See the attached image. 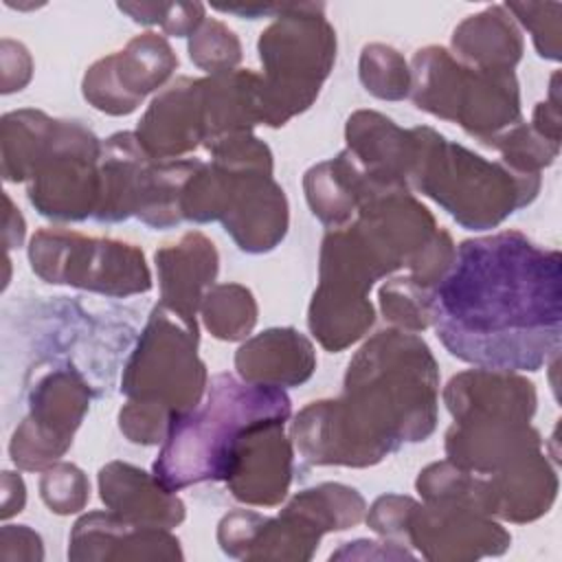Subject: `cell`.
<instances>
[{
  "mask_svg": "<svg viewBox=\"0 0 562 562\" xmlns=\"http://www.w3.org/2000/svg\"><path fill=\"white\" fill-rule=\"evenodd\" d=\"M237 375L252 384L299 386L316 369V351L310 338L294 327H272L248 338L235 353Z\"/></svg>",
  "mask_w": 562,
  "mask_h": 562,
  "instance_id": "obj_25",
  "label": "cell"
},
{
  "mask_svg": "<svg viewBox=\"0 0 562 562\" xmlns=\"http://www.w3.org/2000/svg\"><path fill=\"white\" fill-rule=\"evenodd\" d=\"M160 285V303L198 331L195 314L204 294L213 288L220 270L215 244L198 233H184L178 244H169L154 255Z\"/></svg>",
  "mask_w": 562,
  "mask_h": 562,
  "instance_id": "obj_20",
  "label": "cell"
},
{
  "mask_svg": "<svg viewBox=\"0 0 562 562\" xmlns=\"http://www.w3.org/2000/svg\"><path fill=\"white\" fill-rule=\"evenodd\" d=\"M490 147L501 151V162L527 176H540V171L549 167L560 151V143L544 138L522 121L496 136Z\"/></svg>",
  "mask_w": 562,
  "mask_h": 562,
  "instance_id": "obj_34",
  "label": "cell"
},
{
  "mask_svg": "<svg viewBox=\"0 0 562 562\" xmlns=\"http://www.w3.org/2000/svg\"><path fill=\"white\" fill-rule=\"evenodd\" d=\"M119 9L138 24H158L167 35H193L206 20L200 2H119Z\"/></svg>",
  "mask_w": 562,
  "mask_h": 562,
  "instance_id": "obj_36",
  "label": "cell"
},
{
  "mask_svg": "<svg viewBox=\"0 0 562 562\" xmlns=\"http://www.w3.org/2000/svg\"><path fill=\"white\" fill-rule=\"evenodd\" d=\"M360 81L367 92L384 101L411 94V68L406 59L386 44H367L360 53Z\"/></svg>",
  "mask_w": 562,
  "mask_h": 562,
  "instance_id": "obj_32",
  "label": "cell"
},
{
  "mask_svg": "<svg viewBox=\"0 0 562 562\" xmlns=\"http://www.w3.org/2000/svg\"><path fill=\"white\" fill-rule=\"evenodd\" d=\"M29 261L46 283L72 285L108 296L151 290L145 255L134 244L86 237L66 228H42L31 237Z\"/></svg>",
  "mask_w": 562,
  "mask_h": 562,
  "instance_id": "obj_9",
  "label": "cell"
},
{
  "mask_svg": "<svg viewBox=\"0 0 562 562\" xmlns=\"http://www.w3.org/2000/svg\"><path fill=\"white\" fill-rule=\"evenodd\" d=\"M505 9L531 33L540 57L560 59V2H507Z\"/></svg>",
  "mask_w": 562,
  "mask_h": 562,
  "instance_id": "obj_38",
  "label": "cell"
},
{
  "mask_svg": "<svg viewBox=\"0 0 562 562\" xmlns=\"http://www.w3.org/2000/svg\"><path fill=\"white\" fill-rule=\"evenodd\" d=\"M90 406V389L72 369L48 371L29 395V415L9 443L11 459L22 470H46L72 446Z\"/></svg>",
  "mask_w": 562,
  "mask_h": 562,
  "instance_id": "obj_10",
  "label": "cell"
},
{
  "mask_svg": "<svg viewBox=\"0 0 562 562\" xmlns=\"http://www.w3.org/2000/svg\"><path fill=\"white\" fill-rule=\"evenodd\" d=\"M257 50L263 66L261 123L281 127L316 101L336 61V31L325 4H290L261 31Z\"/></svg>",
  "mask_w": 562,
  "mask_h": 562,
  "instance_id": "obj_5",
  "label": "cell"
},
{
  "mask_svg": "<svg viewBox=\"0 0 562 562\" xmlns=\"http://www.w3.org/2000/svg\"><path fill=\"white\" fill-rule=\"evenodd\" d=\"M417 501H413L411 496H400V494H384L380 496L369 514H367V525L384 536V538H404V529H406V520H408V514L413 509Z\"/></svg>",
  "mask_w": 562,
  "mask_h": 562,
  "instance_id": "obj_40",
  "label": "cell"
},
{
  "mask_svg": "<svg viewBox=\"0 0 562 562\" xmlns=\"http://www.w3.org/2000/svg\"><path fill=\"white\" fill-rule=\"evenodd\" d=\"M189 57L200 70L220 75L241 61V44L224 22L206 18L189 40Z\"/></svg>",
  "mask_w": 562,
  "mask_h": 562,
  "instance_id": "obj_35",
  "label": "cell"
},
{
  "mask_svg": "<svg viewBox=\"0 0 562 562\" xmlns=\"http://www.w3.org/2000/svg\"><path fill=\"white\" fill-rule=\"evenodd\" d=\"M101 147L103 143L94 132L79 123L75 134L29 180L31 204L50 220L79 222L94 217Z\"/></svg>",
  "mask_w": 562,
  "mask_h": 562,
  "instance_id": "obj_12",
  "label": "cell"
},
{
  "mask_svg": "<svg viewBox=\"0 0 562 562\" xmlns=\"http://www.w3.org/2000/svg\"><path fill=\"white\" fill-rule=\"evenodd\" d=\"M226 169L231 171V191L220 220L224 231L244 252L272 250L288 233L283 189L274 182L272 171Z\"/></svg>",
  "mask_w": 562,
  "mask_h": 562,
  "instance_id": "obj_14",
  "label": "cell"
},
{
  "mask_svg": "<svg viewBox=\"0 0 562 562\" xmlns=\"http://www.w3.org/2000/svg\"><path fill=\"white\" fill-rule=\"evenodd\" d=\"M375 321V310L367 294L318 283L310 307L307 325L312 336L327 351H342L360 340Z\"/></svg>",
  "mask_w": 562,
  "mask_h": 562,
  "instance_id": "obj_29",
  "label": "cell"
},
{
  "mask_svg": "<svg viewBox=\"0 0 562 562\" xmlns=\"http://www.w3.org/2000/svg\"><path fill=\"white\" fill-rule=\"evenodd\" d=\"M439 369L411 331L382 329L349 360L342 395L299 411L292 439L316 465L369 468L437 426Z\"/></svg>",
  "mask_w": 562,
  "mask_h": 562,
  "instance_id": "obj_2",
  "label": "cell"
},
{
  "mask_svg": "<svg viewBox=\"0 0 562 562\" xmlns=\"http://www.w3.org/2000/svg\"><path fill=\"white\" fill-rule=\"evenodd\" d=\"M485 479L492 516L509 522H531L544 516L558 496V476L542 448L518 457Z\"/></svg>",
  "mask_w": 562,
  "mask_h": 562,
  "instance_id": "obj_26",
  "label": "cell"
},
{
  "mask_svg": "<svg viewBox=\"0 0 562 562\" xmlns=\"http://www.w3.org/2000/svg\"><path fill=\"white\" fill-rule=\"evenodd\" d=\"M26 501L24 481L15 472H2V518L13 516L15 512H22Z\"/></svg>",
  "mask_w": 562,
  "mask_h": 562,
  "instance_id": "obj_45",
  "label": "cell"
},
{
  "mask_svg": "<svg viewBox=\"0 0 562 562\" xmlns=\"http://www.w3.org/2000/svg\"><path fill=\"white\" fill-rule=\"evenodd\" d=\"M140 147L156 160H173L204 145L202 79L180 77L145 110L136 125Z\"/></svg>",
  "mask_w": 562,
  "mask_h": 562,
  "instance_id": "obj_17",
  "label": "cell"
},
{
  "mask_svg": "<svg viewBox=\"0 0 562 562\" xmlns=\"http://www.w3.org/2000/svg\"><path fill=\"white\" fill-rule=\"evenodd\" d=\"M404 540L426 560L465 562L503 555L512 536L492 516L457 503H415Z\"/></svg>",
  "mask_w": 562,
  "mask_h": 562,
  "instance_id": "obj_13",
  "label": "cell"
},
{
  "mask_svg": "<svg viewBox=\"0 0 562 562\" xmlns=\"http://www.w3.org/2000/svg\"><path fill=\"white\" fill-rule=\"evenodd\" d=\"M413 103L443 121L459 123L487 145L520 123V92L514 70H481L443 46H426L411 61Z\"/></svg>",
  "mask_w": 562,
  "mask_h": 562,
  "instance_id": "obj_6",
  "label": "cell"
},
{
  "mask_svg": "<svg viewBox=\"0 0 562 562\" xmlns=\"http://www.w3.org/2000/svg\"><path fill=\"white\" fill-rule=\"evenodd\" d=\"M2 560H42V538L24 525H4L0 533Z\"/></svg>",
  "mask_w": 562,
  "mask_h": 562,
  "instance_id": "obj_42",
  "label": "cell"
},
{
  "mask_svg": "<svg viewBox=\"0 0 562 562\" xmlns=\"http://www.w3.org/2000/svg\"><path fill=\"white\" fill-rule=\"evenodd\" d=\"M452 55L481 70H514L522 57V35L505 4H494L454 29Z\"/></svg>",
  "mask_w": 562,
  "mask_h": 562,
  "instance_id": "obj_28",
  "label": "cell"
},
{
  "mask_svg": "<svg viewBox=\"0 0 562 562\" xmlns=\"http://www.w3.org/2000/svg\"><path fill=\"white\" fill-rule=\"evenodd\" d=\"M99 496L110 512L134 525L171 529L184 520V503L176 492L132 463L110 461L103 465L99 470Z\"/></svg>",
  "mask_w": 562,
  "mask_h": 562,
  "instance_id": "obj_24",
  "label": "cell"
},
{
  "mask_svg": "<svg viewBox=\"0 0 562 562\" xmlns=\"http://www.w3.org/2000/svg\"><path fill=\"white\" fill-rule=\"evenodd\" d=\"M430 294L432 288L422 285L413 277H397L380 288V310L384 321L395 329L411 334L430 327Z\"/></svg>",
  "mask_w": 562,
  "mask_h": 562,
  "instance_id": "obj_33",
  "label": "cell"
},
{
  "mask_svg": "<svg viewBox=\"0 0 562 562\" xmlns=\"http://www.w3.org/2000/svg\"><path fill=\"white\" fill-rule=\"evenodd\" d=\"M310 520L321 533L356 527L364 518V498L349 485L321 483L301 490L285 505Z\"/></svg>",
  "mask_w": 562,
  "mask_h": 562,
  "instance_id": "obj_30",
  "label": "cell"
},
{
  "mask_svg": "<svg viewBox=\"0 0 562 562\" xmlns=\"http://www.w3.org/2000/svg\"><path fill=\"white\" fill-rule=\"evenodd\" d=\"M31 79V55L13 40H2V92L22 90Z\"/></svg>",
  "mask_w": 562,
  "mask_h": 562,
  "instance_id": "obj_41",
  "label": "cell"
},
{
  "mask_svg": "<svg viewBox=\"0 0 562 562\" xmlns=\"http://www.w3.org/2000/svg\"><path fill=\"white\" fill-rule=\"evenodd\" d=\"M206 329L220 340H241L257 323V301L246 285L217 283L202 299Z\"/></svg>",
  "mask_w": 562,
  "mask_h": 562,
  "instance_id": "obj_31",
  "label": "cell"
},
{
  "mask_svg": "<svg viewBox=\"0 0 562 562\" xmlns=\"http://www.w3.org/2000/svg\"><path fill=\"white\" fill-rule=\"evenodd\" d=\"M321 531L290 507L277 518L250 509H235L217 525V542L231 558L241 560H310Z\"/></svg>",
  "mask_w": 562,
  "mask_h": 562,
  "instance_id": "obj_15",
  "label": "cell"
},
{
  "mask_svg": "<svg viewBox=\"0 0 562 562\" xmlns=\"http://www.w3.org/2000/svg\"><path fill=\"white\" fill-rule=\"evenodd\" d=\"M178 57L158 33H143L119 53L101 57L83 75L86 101L112 116L134 112L143 99L158 90L176 70Z\"/></svg>",
  "mask_w": 562,
  "mask_h": 562,
  "instance_id": "obj_11",
  "label": "cell"
},
{
  "mask_svg": "<svg viewBox=\"0 0 562 562\" xmlns=\"http://www.w3.org/2000/svg\"><path fill=\"white\" fill-rule=\"evenodd\" d=\"M413 132L417 154L411 187L435 200L463 228H494L536 200L540 176L518 173L501 160H485L432 127L422 125Z\"/></svg>",
  "mask_w": 562,
  "mask_h": 562,
  "instance_id": "obj_4",
  "label": "cell"
},
{
  "mask_svg": "<svg viewBox=\"0 0 562 562\" xmlns=\"http://www.w3.org/2000/svg\"><path fill=\"white\" fill-rule=\"evenodd\" d=\"M338 558H413L406 549L397 547V542H373V540H356L345 542L342 549L331 553V560Z\"/></svg>",
  "mask_w": 562,
  "mask_h": 562,
  "instance_id": "obj_43",
  "label": "cell"
},
{
  "mask_svg": "<svg viewBox=\"0 0 562 562\" xmlns=\"http://www.w3.org/2000/svg\"><path fill=\"white\" fill-rule=\"evenodd\" d=\"M206 384L209 373L198 356V331L158 303L125 364L121 393L127 400L180 415L202 402Z\"/></svg>",
  "mask_w": 562,
  "mask_h": 562,
  "instance_id": "obj_8",
  "label": "cell"
},
{
  "mask_svg": "<svg viewBox=\"0 0 562 562\" xmlns=\"http://www.w3.org/2000/svg\"><path fill=\"white\" fill-rule=\"evenodd\" d=\"M538 448H542V439L529 422L461 419L446 432V459L481 476L494 474Z\"/></svg>",
  "mask_w": 562,
  "mask_h": 562,
  "instance_id": "obj_22",
  "label": "cell"
},
{
  "mask_svg": "<svg viewBox=\"0 0 562 562\" xmlns=\"http://www.w3.org/2000/svg\"><path fill=\"white\" fill-rule=\"evenodd\" d=\"M4 202H7V209H9L7 222H4V244L11 250V248L20 246L22 239H24V217L20 215V211L13 209V202H11L9 195H4Z\"/></svg>",
  "mask_w": 562,
  "mask_h": 562,
  "instance_id": "obj_47",
  "label": "cell"
},
{
  "mask_svg": "<svg viewBox=\"0 0 562 562\" xmlns=\"http://www.w3.org/2000/svg\"><path fill=\"white\" fill-rule=\"evenodd\" d=\"M200 165L198 158L156 160L134 132L112 134L101 147L94 220L110 224L136 215L151 228L180 224V195Z\"/></svg>",
  "mask_w": 562,
  "mask_h": 562,
  "instance_id": "obj_7",
  "label": "cell"
},
{
  "mask_svg": "<svg viewBox=\"0 0 562 562\" xmlns=\"http://www.w3.org/2000/svg\"><path fill=\"white\" fill-rule=\"evenodd\" d=\"M347 147L364 171L389 189L411 191L417 140L413 130H402L375 110H358L345 125Z\"/></svg>",
  "mask_w": 562,
  "mask_h": 562,
  "instance_id": "obj_21",
  "label": "cell"
},
{
  "mask_svg": "<svg viewBox=\"0 0 562 562\" xmlns=\"http://www.w3.org/2000/svg\"><path fill=\"white\" fill-rule=\"evenodd\" d=\"M305 198L312 213L329 228L347 226L367 202L404 189H389L373 180L349 149L336 158L307 169L303 178Z\"/></svg>",
  "mask_w": 562,
  "mask_h": 562,
  "instance_id": "obj_23",
  "label": "cell"
},
{
  "mask_svg": "<svg viewBox=\"0 0 562 562\" xmlns=\"http://www.w3.org/2000/svg\"><path fill=\"white\" fill-rule=\"evenodd\" d=\"M40 494L50 512L68 516L86 507L90 498V483L77 465L53 463L40 479Z\"/></svg>",
  "mask_w": 562,
  "mask_h": 562,
  "instance_id": "obj_37",
  "label": "cell"
},
{
  "mask_svg": "<svg viewBox=\"0 0 562 562\" xmlns=\"http://www.w3.org/2000/svg\"><path fill=\"white\" fill-rule=\"evenodd\" d=\"M77 121L50 119L40 110H15L2 116V176L24 182L50 158L75 132Z\"/></svg>",
  "mask_w": 562,
  "mask_h": 562,
  "instance_id": "obj_27",
  "label": "cell"
},
{
  "mask_svg": "<svg viewBox=\"0 0 562 562\" xmlns=\"http://www.w3.org/2000/svg\"><path fill=\"white\" fill-rule=\"evenodd\" d=\"M173 415L156 404L127 400L119 413V428L132 441L140 446L162 443Z\"/></svg>",
  "mask_w": 562,
  "mask_h": 562,
  "instance_id": "obj_39",
  "label": "cell"
},
{
  "mask_svg": "<svg viewBox=\"0 0 562 562\" xmlns=\"http://www.w3.org/2000/svg\"><path fill=\"white\" fill-rule=\"evenodd\" d=\"M430 325L459 360L538 371L562 340V257L520 231L465 239L430 294Z\"/></svg>",
  "mask_w": 562,
  "mask_h": 562,
  "instance_id": "obj_1",
  "label": "cell"
},
{
  "mask_svg": "<svg viewBox=\"0 0 562 562\" xmlns=\"http://www.w3.org/2000/svg\"><path fill=\"white\" fill-rule=\"evenodd\" d=\"M283 426L285 422L259 426L241 441L224 479L228 492L239 503L274 507L285 498L292 483L294 452Z\"/></svg>",
  "mask_w": 562,
  "mask_h": 562,
  "instance_id": "obj_16",
  "label": "cell"
},
{
  "mask_svg": "<svg viewBox=\"0 0 562 562\" xmlns=\"http://www.w3.org/2000/svg\"><path fill=\"white\" fill-rule=\"evenodd\" d=\"M70 560H182L180 542L169 529L134 525L114 512L81 516L68 544Z\"/></svg>",
  "mask_w": 562,
  "mask_h": 562,
  "instance_id": "obj_18",
  "label": "cell"
},
{
  "mask_svg": "<svg viewBox=\"0 0 562 562\" xmlns=\"http://www.w3.org/2000/svg\"><path fill=\"white\" fill-rule=\"evenodd\" d=\"M443 402L454 422H531L536 389L518 371L479 367L452 375L443 389Z\"/></svg>",
  "mask_w": 562,
  "mask_h": 562,
  "instance_id": "obj_19",
  "label": "cell"
},
{
  "mask_svg": "<svg viewBox=\"0 0 562 562\" xmlns=\"http://www.w3.org/2000/svg\"><path fill=\"white\" fill-rule=\"evenodd\" d=\"M555 81H558V75H553V81H551V99L536 105L531 127L538 134H542L544 138H549L553 143H560V110H558Z\"/></svg>",
  "mask_w": 562,
  "mask_h": 562,
  "instance_id": "obj_44",
  "label": "cell"
},
{
  "mask_svg": "<svg viewBox=\"0 0 562 562\" xmlns=\"http://www.w3.org/2000/svg\"><path fill=\"white\" fill-rule=\"evenodd\" d=\"M290 413L283 389L217 373L195 408L173 415L151 474L169 492L224 481L241 441L259 426L288 422Z\"/></svg>",
  "mask_w": 562,
  "mask_h": 562,
  "instance_id": "obj_3",
  "label": "cell"
},
{
  "mask_svg": "<svg viewBox=\"0 0 562 562\" xmlns=\"http://www.w3.org/2000/svg\"><path fill=\"white\" fill-rule=\"evenodd\" d=\"M215 9L222 13H235L248 20H257L261 15L279 18L290 9V4H215Z\"/></svg>",
  "mask_w": 562,
  "mask_h": 562,
  "instance_id": "obj_46",
  "label": "cell"
}]
</instances>
